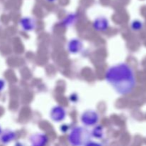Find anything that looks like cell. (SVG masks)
I'll use <instances>...</instances> for the list:
<instances>
[{
	"label": "cell",
	"mask_w": 146,
	"mask_h": 146,
	"mask_svg": "<svg viewBox=\"0 0 146 146\" xmlns=\"http://www.w3.org/2000/svg\"><path fill=\"white\" fill-rule=\"evenodd\" d=\"M106 80L118 94L122 95L131 93L135 85L133 71L125 64L111 67L106 73Z\"/></svg>",
	"instance_id": "cell-1"
},
{
	"label": "cell",
	"mask_w": 146,
	"mask_h": 146,
	"mask_svg": "<svg viewBox=\"0 0 146 146\" xmlns=\"http://www.w3.org/2000/svg\"><path fill=\"white\" fill-rule=\"evenodd\" d=\"M89 133L83 128H75L70 135V142L74 145H83L89 141Z\"/></svg>",
	"instance_id": "cell-2"
},
{
	"label": "cell",
	"mask_w": 146,
	"mask_h": 146,
	"mask_svg": "<svg viewBox=\"0 0 146 146\" xmlns=\"http://www.w3.org/2000/svg\"><path fill=\"white\" fill-rule=\"evenodd\" d=\"M97 121H98L97 114L96 113L93 112V111H88V112L86 113L82 117L83 123H84L86 125H94L97 122Z\"/></svg>",
	"instance_id": "cell-3"
},
{
	"label": "cell",
	"mask_w": 146,
	"mask_h": 146,
	"mask_svg": "<svg viewBox=\"0 0 146 146\" xmlns=\"http://www.w3.org/2000/svg\"><path fill=\"white\" fill-rule=\"evenodd\" d=\"M64 111L62 108H59V107H57L55 108L52 111V113H51V117H52V119H54V121H61L64 118Z\"/></svg>",
	"instance_id": "cell-4"
},
{
	"label": "cell",
	"mask_w": 146,
	"mask_h": 146,
	"mask_svg": "<svg viewBox=\"0 0 146 146\" xmlns=\"http://www.w3.org/2000/svg\"><path fill=\"white\" fill-rule=\"evenodd\" d=\"M14 138V133L11 132H7L1 136V140L3 143H7L11 141Z\"/></svg>",
	"instance_id": "cell-5"
},
{
	"label": "cell",
	"mask_w": 146,
	"mask_h": 146,
	"mask_svg": "<svg viewBox=\"0 0 146 146\" xmlns=\"http://www.w3.org/2000/svg\"><path fill=\"white\" fill-rule=\"evenodd\" d=\"M132 28L135 31H139L143 28V24L140 21L135 20L132 23Z\"/></svg>",
	"instance_id": "cell-6"
},
{
	"label": "cell",
	"mask_w": 146,
	"mask_h": 146,
	"mask_svg": "<svg viewBox=\"0 0 146 146\" xmlns=\"http://www.w3.org/2000/svg\"><path fill=\"white\" fill-rule=\"evenodd\" d=\"M4 82L2 81V80L0 79V91H1V90L4 88Z\"/></svg>",
	"instance_id": "cell-7"
},
{
	"label": "cell",
	"mask_w": 146,
	"mask_h": 146,
	"mask_svg": "<svg viewBox=\"0 0 146 146\" xmlns=\"http://www.w3.org/2000/svg\"><path fill=\"white\" fill-rule=\"evenodd\" d=\"M0 133H1V128H0Z\"/></svg>",
	"instance_id": "cell-8"
}]
</instances>
